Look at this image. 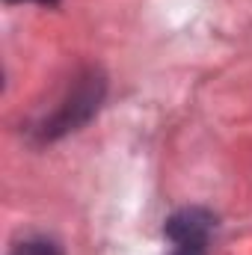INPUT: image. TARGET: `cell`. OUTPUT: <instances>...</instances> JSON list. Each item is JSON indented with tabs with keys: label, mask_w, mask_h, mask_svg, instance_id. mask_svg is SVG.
Instances as JSON below:
<instances>
[{
	"label": "cell",
	"mask_w": 252,
	"mask_h": 255,
	"mask_svg": "<svg viewBox=\"0 0 252 255\" xmlns=\"http://www.w3.org/2000/svg\"><path fill=\"white\" fill-rule=\"evenodd\" d=\"M101 95H104V77L98 71H86L83 77H77L71 95L63 101V107L51 116V122H45V136H60L65 130L77 128L80 122H86L98 104H101Z\"/></svg>",
	"instance_id": "1"
},
{
	"label": "cell",
	"mask_w": 252,
	"mask_h": 255,
	"mask_svg": "<svg viewBox=\"0 0 252 255\" xmlns=\"http://www.w3.org/2000/svg\"><path fill=\"white\" fill-rule=\"evenodd\" d=\"M214 229V217L205 208H184L166 220V238L178 244H208V235Z\"/></svg>",
	"instance_id": "2"
},
{
	"label": "cell",
	"mask_w": 252,
	"mask_h": 255,
	"mask_svg": "<svg viewBox=\"0 0 252 255\" xmlns=\"http://www.w3.org/2000/svg\"><path fill=\"white\" fill-rule=\"evenodd\" d=\"M9 255H63V250L48 238H27V241L15 244Z\"/></svg>",
	"instance_id": "3"
},
{
	"label": "cell",
	"mask_w": 252,
	"mask_h": 255,
	"mask_svg": "<svg viewBox=\"0 0 252 255\" xmlns=\"http://www.w3.org/2000/svg\"><path fill=\"white\" fill-rule=\"evenodd\" d=\"M172 255H205V244H178Z\"/></svg>",
	"instance_id": "4"
},
{
	"label": "cell",
	"mask_w": 252,
	"mask_h": 255,
	"mask_svg": "<svg viewBox=\"0 0 252 255\" xmlns=\"http://www.w3.org/2000/svg\"><path fill=\"white\" fill-rule=\"evenodd\" d=\"M36 3H57V0H36Z\"/></svg>",
	"instance_id": "5"
}]
</instances>
